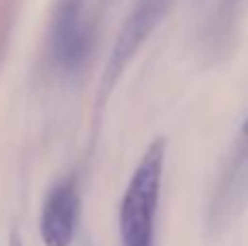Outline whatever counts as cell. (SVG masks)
<instances>
[{
	"label": "cell",
	"instance_id": "1",
	"mask_svg": "<svg viewBox=\"0 0 248 246\" xmlns=\"http://www.w3.org/2000/svg\"><path fill=\"white\" fill-rule=\"evenodd\" d=\"M166 151V138H155L124 187L118 212L120 246H155Z\"/></svg>",
	"mask_w": 248,
	"mask_h": 246
},
{
	"label": "cell",
	"instance_id": "2",
	"mask_svg": "<svg viewBox=\"0 0 248 246\" xmlns=\"http://www.w3.org/2000/svg\"><path fill=\"white\" fill-rule=\"evenodd\" d=\"M172 0H135L131 13L124 20L120 33L113 42L109 57L105 61L103 74H100L98 87L94 96V126L100 124V118L105 113L111 94L116 92L122 74L126 72L128 63L137 55L144 42L153 35V31L159 26V22L166 17Z\"/></svg>",
	"mask_w": 248,
	"mask_h": 246
},
{
	"label": "cell",
	"instance_id": "3",
	"mask_svg": "<svg viewBox=\"0 0 248 246\" xmlns=\"http://www.w3.org/2000/svg\"><path fill=\"white\" fill-rule=\"evenodd\" d=\"M85 0H57L50 29V48L57 65L68 72L81 68L90 55Z\"/></svg>",
	"mask_w": 248,
	"mask_h": 246
},
{
	"label": "cell",
	"instance_id": "4",
	"mask_svg": "<svg viewBox=\"0 0 248 246\" xmlns=\"http://www.w3.org/2000/svg\"><path fill=\"white\" fill-rule=\"evenodd\" d=\"M81 216V192L74 177L55 183L39 214V235L44 246H72Z\"/></svg>",
	"mask_w": 248,
	"mask_h": 246
},
{
	"label": "cell",
	"instance_id": "5",
	"mask_svg": "<svg viewBox=\"0 0 248 246\" xmlns=\"http://www.w3.org/2000/svg\"><path fill=\"white\" fill-rule=\"evenodd\" d=\"M9 246H24V244H22L20 235H17V233H13V235H11V244H9Z\"/></svg>",
	"mask_w": 248,
	"mask_h": 246
},
{
	"label": "cell",
	"instance_id": "6",
	"mask_svg": "<svg viewBox=\"0 0 248 246\" xmlns=\"http://www.w3.org/2000/svg\"><path fill=\"white\" fill-rule=\"evenodd\" d=\"M242 133H244V135H248V116H246L244 124H242Z\"/></svg>",
	"mask_w": 248,
	"mask_h": 246
}]
</instances>
